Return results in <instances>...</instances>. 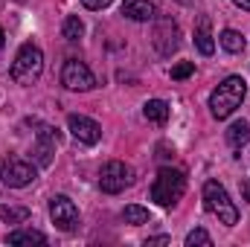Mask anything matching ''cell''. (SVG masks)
Returning <instances> with one entry per match:
<instances>
[{
    "instance_id": "4",
    "label": "cell",
    "mask_w": 250,
    "mask_h": 247,
    "mask_svg": "<svg viewBox=\"0 0 250 247\" xmlns=\"http://www.w3.org/2000/svg\"><path fill=\"white\" fill-rule=\"evenodd\" d=\"M9 73H12V79H15L18 84H23V87L35 84V82L41 79V73H44V53H41L35 44H23V47L18 50V56H15Z\"/></svg>"
},
{
    "instance_id": "10",
    "label": "cell",
    "mask_w": 250,
    "mask_h": 247,
    "mask_svg": "<svg viewBox=\"0 0 250 247\" xmlns=\"http://www.w3.org/2000/svg\"><path fill=\"white\" fill-rule=\"evenodd\" d=\"M67 128H70V134H73L79 143H84V145H96V143L102 140V128H99V123H93L90 117L70 114V117H67Z\"/></svg>"
},
{
    "instance_id": "17",
    "label": "cell",
    "mask_w": 250,
    "mask_h": 247,
    "mask_svg": "<svg viewBox=\"0 0 250 247\" xmlns=\"http://www.w3.org/2000/svg\"><path fill=\"white\" fill-rule=\"evenodd\" d=\"M123 218H125V224H134V227H140V224H148V209L146 206H140V204H128L123 209Z\"/></svg>"
},
{
    "instance_id": "12",
    "label": "cell",
    "mask_w": 250,
    "mask_h": 247,
    "mask_svg": "<svg viewBox=\"0 0 250 247\" xmlns=\"http://www.w3.org/2000/svg\"><path fill=\"white\" fill-rule=\"evenodd\" d=\"M195 47L201 56H212L215 53V41H212V32H209V18H198V29H195Z\"/></svg>"
},
{
    "instance_id": "6",
    "label": "cell",
    "mask_w": 250,
    "mask_h": 247,
    "mask_svg": "<svg viewBox=\"0 0 250 247\" xmlns=\"http://www.w3.org/2000/svg\"><path fill=\"white\" fill-rule=\"evenodd\" d=\"M35 178H38L35 163H29V160H23V157L9 154V157L3 160V166H0V181L6 186H12V189H23V186L32 184Z\"/></svg>"
},
{
    "instance_id": "14",
    "label": "cell",
    "mask_w": 250,
    "mask_h": 247,
    "mask_svg": "<svg viewBox=\"0 0 250 247\" xmlns=\"http://www.w3.org/2000/svg\"><path fill=\"white\" fill-rule=\"evenodd\" d=\"M6 242L9 245H47V236L41 230H12Z\"/></svg>"
},
{
    "instance_id": "24",
    "label": "cell",
    "mask_w": 250,
    "mask_h": 247,
    "mask_svg": "<svg viewBox=\"0 0 250 247\" xmlns=\"http://www.w3.org/2000/svg\"><path fill=\"white\" fill-rule=\"evenodd\" d=\"M239 9H245V12H250V0H233Z\"/></svg>"
},
{
    "instance_id": "20",
    "label": "cell",
    "mask_w": 250,
    "mask_h": 247,
    "mask_svg": "<svg viewBox=\"0 0 250 247\" xmlns=\"http://www.w3.org/2000/svg\"><path fill=\"white\" fill-rule=\"evenodd\" d=\"M209 247L212 245V239H209V233H207V230H201V227H198V230H192V233H189L187 236V247Z\"/></svg>"
},
{
    "instance_id": "8",
    "label": "cell",
    "mask_w": 250,
    "mask_h": 247,
    "mask_svg": "<svg viewBox=\"0 0 250 247\" xmlns=\"http://www.w3.org/2000/svg\"><path fill=\"white\" fill-rule=\"evenodd\" d=\"M50 218L62 233H73L79 227V206L67 195H53L50 198Z\"/></svg>"
},
{
    "instance_id": "23",
    "label": "cell",
    "mask_w": 250,
    "mask_h": 247,
    "mask_svg": "<svg viewBox=\"0 0 250 247\" xmlns=\"http://www.w3.org/2000/svg\"><path fill=\"white\" fill-rule=\"evenodd\" d=\"M146 245H172V239H169V236H154V239H148Z\"/></svg>"
},
{
    "instance_id": "11",
    "label": "cell",
    "mask_w": 250,
    "mask_h": 247,
    "mask_svg": "<svg viewBox=\"0 0 250 247\" xmlns=\"http://www.w3.org/2000/svg\"><path fill=\"white\" fill-rule=\"evenodd\" d=\"M154 3L151 0H125L123 3V15L128 21H137V23H146L154 18Z\"/></svg>"
},
{
    "instance_id": "21",
    "label": "cell",
    "mask_w": 250,
    "mask_h": 247,
    "mask_svg": "<svg viewBox=\"0 0 250 247\" xmlns=\"http://www.w3.org/2000/svg\"><path fill=\"white\" fill-rule=\"evenodd\" d=\"M192 73H195V64L192 62H181V64L172 67V79H175V82H184V79H189Z\"/></svg>"
},
{
    "instance_id": "16",
    "label": "cell",
    "mask_w": 250,
    "mask_h": 247,
    "mask_svg": "<svg viewBox=\"0 0 250 247\" xmlns=\"http://www.w3.org/2000/svg\"><path fill=\"white\" fill-rule=\"evenodd\" d=\"M218 41H221V47H224L227 53H245V35L236 32V29H224Z\"/></svg>"
},
{
    "instance_id": "15",
    "label": "cell",
    "mask_w": 250,
    "mask_h": 247,
    "mask_svg": "<svg viewBox=\"0 0 250 247\" xmlns=\"http://www.w3.org/2000/svg\"><path fill=\"white\" fill-rule=\"evenodd\" d=\"M248 140H250V123L248 120H236V123L227 128V143H230L233 148H242Z\"/></svg>"
},
{
    "instance_id": "7",
    "label": "cell",
    "mask_w": 250,
    "mask_h": 247,
    "mask_svg": "<svg viewBox=\"0 0 250 247\" xmlns=\"http://www.w3.org/2000/svg\"><path fill=\"white\" fill-rule=\"evenodd\" d=\"M62 84L67 90H76V93H84L90 87H96V79L90 73V67L79 59H67L62 67Z\"/></svg>"
},
{
    "instance_id": "22",
    "label": "cell",
    "mask_w": 250,
    "mask_h": 247,
    "mask_svg": "<svg viewBox=\"0 0 250 247\" xmlns=\"http://www.w3.org/2000/svg\"><path fill=\"white\" fill-rule=\"evenodd\" d=\"M84 3V9H93V12H99V9H108L114 0H82Z\"/></svg>"
},
{
    "instance_id": "26",
    "label": "cell",
    "mask_w": 250,
    "mask_h": 247,
    "mask_svg": "<svg viewBox=\"0 0 250 247\" xmlns=\"http://www.w3.org/2000/svg\"><path fill=\"white\" fill-rule=\"evenodd\" d=\"M18 3H23V0H18Z\"/></svg>"
},
{
    "instance_id": "13",
    "label": "cell",
    "mask_w": 250,
    "mask_h": 247,
    "mask_svg": "<svg viewBox=\"0 0 250 247\" xmlns=\"http://www.w3.org/2000/svg\"><path fill=\"white\" fill-rule=\"evenodd\" d=\"M143 117L154 125H163L169 120V105H166L163 99H148V102L143 105Z\"/></svg>"
},
{
    "instance_id": "19",
    "label": "cell",
    "mask_w": 250,
    "mask_h": 247,
    "mask_svg": "<svg viewBox=\"0 0 250 247\" xmlns=\"http://www.w3.org/2000/svg\"><path fill=\"white\" fill-rule=\"evenodd\" d=\"M62 35L67 38V41H79V38L84 35V23L79 21V15H70V18H64Z\"/></svg>"
},
{
    "instance_id": "5",
    "label": "cell",
    "mask_w": 250,
    "mask_h": 247,
    "mask_svg": "<svg viewBox=\"0 0 250 247\" xmlns=\"http://www.w3.org/2000/svg\"><path fill=\"white\" fill-rule=\"evenodd\" d=\"M131 184H134V169L123 160H108L99 169V189L108 192V195H120Z\"/></svg>"
},
{
    "instance_id": "3",
    "label": "cell",
    "mask_w": 250,
    "mask_h": 247,
    "mask_svg": "<svg viewBox=\"0 0 250 247\" xmlns=\"http://www.w3.org/2000/svg\"><path fill=\"white\" fill-rule=\"evenodd\" d=\"M204 206L218 218V224H224V227H236L239 224V206L230 201L227 189L218 181H207L204 184Z\"/></svg>"
},
{
    "instance_id": "9",
    "label": "cell",
    "mask_w": 250,
    "mask_h": 247,
    "mask_svg": "<svg viewBox=\"0 0 250 247\" xmlns=\"http://www.w3.org/2000/svg\"><path fill=\"white\" fill-rule=\"evenodd\" d=\"M154 50H157V56H163V59H169L172 53H178V47H181V29H178V23L172 21V18H160L157 21V26H154Z\"/></svg>"
},
{
    "instance_id": "2",
    "label": "cell",
    "mask_w": 250,
    "mask_h": 247,
    "mask_svg": "<svg viewBox=\"0 0 250 247\" xmlns=\"http://www.w3.org/2000/svg\"><path fill=\"white\" fill-rule=\"evenodd\" d=\"M187 192V175L181 169H160L151 184V201L157 206H175Z\"/></svg>"
},
{
    "instance_id": "18",
    "label": "cell",
    "mask_w": 250,
    "mask_h": 247,
    "mask_svg": "<svg viewBox=\"0 0 250 247\" xmlns=\"http://www.w3.org/2000/svg\"><path fill=\"white\" fill-rule=\"evenodd\" d=\"M0 218L6 221V224H26V218H29V209L26 206H0Z\"/></svg>"
},
{
    "instance_id": "1",
    "label": "cell",
    "mask_w": 250,
    "mask_h": 247,
    "mask_svg": "<svg viewBox=\"0 0 250 247\" xmlns=\"http://www.w3.org/2000/svg\"><path fill=\"white\" fill-rule=\"evenodd\" d=\"M248 96V82L242 76H227L209 96V114L215 120H227Z\"/></svg>"
},
{
    "instance_id": "25",
    "label": "cell",
    "mask_w": 250,
    "mask_h": 247,
    "mask_svg": "<svg viewBox=\"0 0 250 247\" xmlns=\"http://www.w3.org/2000/svg\"><path fill=\"white\" fill-rule=\"evenodd\" d=\"M6 44V32H3V26H0V47Z\"/></svg>"
}]
</instances>
